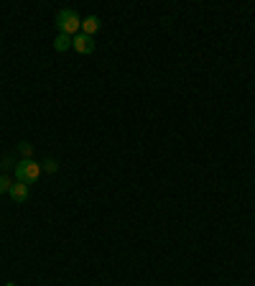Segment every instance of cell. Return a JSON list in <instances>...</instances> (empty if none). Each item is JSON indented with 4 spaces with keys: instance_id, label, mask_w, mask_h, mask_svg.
Returning a JSON list of instances; mask_svg holds the SVG:
<instances>
[{
    "instance_id": "obj_1",
    "label": "cell",
    "mask_w": 255,
    "mask_h": 286,
    "mask_svg": "<svg viewBox=\"0 0 255 286\" xmlns=\"http://www.w3.org/2000/svg\"><path fill=\"white\" fill-rule=\"evenodd\" d=\"M56 26H59V33H66V36H77L82 31V15L72 8H64L56 13Z\"/></svg>"
},
{
    "instance_id": "obj_2",
    "label": "cell",
    "mask_w": 255,
    "mask_h": 286,
    "mask_svg": "<svg viewBox=\"0 0 255 286\" xmlns=\"http://www.w3.org/2000/svg\"><path fill=\"white\" fill-rule=\"evenodd\" d=\"M41 177V164H36L33 159H23L20 164H15V182L20 184H31Z\"/></svg>"
},
{
    "instance_id": "obj_3",
    "label": "cell",
    "mask_w": 255,
    "mask_h": 286,
    "mask_svg": "<svg viewBox=\"0 0 255 286\" xmlns=\"http://www.w3.org/2000/svg\"><path fill=\"white\" fill-rule=\"evenodd\" d=\"M72 49H74L77 54H92V51H95V41H92V36L77 33V36L72 38Z\"/></svg>"
},
{
    "instance_id": "obj_4",
    "label": "cell",
    "mask_w": 255,
    "mask_h": 286,
    "mask_svg": "<svg viewBox=\"0 0 255 286\" xmlns=\"http://www.w3.org/2000/svg\"><path fill=\"white\" fill-rule=\"evenodd\" d=\"M28 197H31L28 184L15 182V184H13V189H10V200H13V202H18V205H23V202H28Z\"/></svg>"
},
{
    "instance_id": "obj_5",
    "label": "cell",
    "mask_w": 255,
    "mask_h": 286,
    "mask_svg": "<svg viewBox=\"0 0 255 286\" xmlns=\"http://www.w3.org/2000/svg\"><path fill=\"white\" fill-rule=\"evenodd\" d=\"M100 31V15H87L82 18V33L84 36H95Z\"/></svg>"
},
{
    "instance_id": "obj_6",
    "label": "cell",
    "mask_w": 255,
    "mask_h": 286,
    "mask_svg": "<svg viewBox=\"0 0 255 286\" xmlns=\"http://www.w3.org/2000/svg\"><path fill=\"white\" fill-rule=\"evenodd\" d=\"M72 38H74V36L59 33V36L54 38V49H56V51H66V49H72Z\"/></svg>"
},
{
    "instance_id": "obj_7",
    "label": "cell",
    "mask_w": 255,
    "mask_h": 286,
    "mask_svg": "<svg viewBox=\"0 0 255 286\" xmlns=\"http://www.w3.org/2000/svg\"><path fill=\"white\" fill-rule=\"evenodd\" d=\"M10 189H13L10 177L8 174H0V194H10Z\"/></svg>"
},
{
    "instance_id": "obj_8",
    "label": "cell",
    "mask_w": 255,
    "mask_h": 286,
    "mask_svg": "<svg viewBox=\"0 0 255 286\" xmlns=\"http://www.w3.org/2000/svg\"><path fill=\"white\" fill-rule=\"evenodd\" d=\"M18 151H20V156H23V159H33V146H31V143H26V141H23V143L18 146Z\"/></svg>"
},
{
    "instance_id": "obj_9",
    "label": "cell",
    "mask_w": 255,
    "mask_h": 286,
    "mask_svg": "<svg viewBox=\"0 0 255 286\" xmlns=\"http://www.w3.org/2000/svg\"><path fill=\"white\" fill-rule=\"evenodd\" d=\"M13 164H15V161H13V156H5V159H3V161H0V166H3V169H5V171H8V169H10V166H13Z\"/></svg>"
},
{
    "instance_id": "obj_10",
    "label": "cell",
    "mask_w": 255,
    "mask_h": 286,
    "mask_svg": "<svg viewBox=\"0 0 255 286\" xmlns=\"http://www.w3.org/2000/svg\"><path fill=\"white\" fill-rule=\"evenodd\" d=\"M56 169H59V164H56L54 159H49V161H46V171H56Z\"/></svg>"
}]
</instances>
